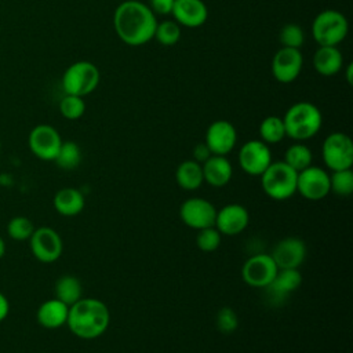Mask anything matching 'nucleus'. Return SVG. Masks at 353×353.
Returning a JSON list of instances; mask_svg holds the SVG:
<instances>
[{"label":"nucleus","mask_w":353,"mask_h":353,"mask_svg":"<svg viewBox=\"0 0 353 353\" xmlns=\"http://www.w3.org/2000/svg\"><path fill=\"white\" fill-rule=\"evenodd\" d=\"M113 26L117 37L131 47H139L154 37L156 14L149 6L138 0L120 3L113 14Z\"/></svg>","instance_id":"obj_1"},{"label":"nucleus","mask_w":353,"mask_h":353,"mask_svg":"<svg viewBox=\"0 0 353 353\" xmlns=\"http://www.w3.org/2000/svg\"><path fill=\"white\" fill-rule=\"evenodd\" d=\"M110 323L108 306L97 298H80L69 306L66 325L80 339H97Z\"/></svg>","instance_id":"obj_2"},{"label":"nucleus","mask_w":353,"mask_h":353,"mask_svg":"<svg viewBox=\"0 0 353 353\" xmlns=\"http://www.w3.org/2000/svg\"><path fill=\"white\" fill-rule=\"evenodd\" d=\"M281 119L285 128V137L296 142L313 138L323 125V114L320 109L307 101L291 105Z\"/></svg>","instance_id":"obj_3"},{"label":"nucleus","mask_w":353,"mask_h":353,"mask_svg":"<svg viewBox=\"0 0 353 353\" xmlns=\"http://www.w3.org/2000/svg\"><path fill=\"white\" fill-rule=\"evenodd\" d=\"M259 178L262 190L273 200L283 201L296 193L298 172L287 165L283 160L272 161Z\"/></svg>","instance_id":"obj_4"},{"label":"nucleus","mask_w":353,"mask_h":353,"mask_svg":"<svg viewBox=\"0 0 353 353\" xmlns=\"http://www.w3.org/2000/svg\"><path fill=\"white\" fill-rule=\"evenodd\" d=\"M349 32L346 17L336 10H324L312 22V36L319 46H338Z\"/></svg>","instance_id":"obj_5"},{"label":"nucleus","mask_w":353,"mask_h":353,"mask_svg":"<svg viewBox=\"0 0 353 353\" xmlns=\"http://www.w3.org/2000/svg\"><path fill=\"white\" fill-rule=\"evenodd\" d=\"M101 81L99 69L90 61H77L68 66L62 76L65 94L85 97L97 90Z\"/></svg>","instance_id":"obj_6"},{"label":"nucleus","mask_w":353,"mask_h":353,"mask_svg":"<svg viewBox=\"0 0 353 353\" xmlns=\"http://www.w3.org/2000/svg\"><path fill=\"white\" fill-rule=\"evenodd\" d=\"M324 164L331 171L352 168L353 165V142L343 132H331L325 137L321 148Z\"/></svg>","instance_id":"obj_7"},{"label":"nucleus","mask_w":353,"mask_h":353,"mask_svg":"<svg viewBox=\"0 0 353 353\" xmlns=\"http://www.w3.org/2000/svg\"><path fill=\"white\" fill-rule=\"evenodd\" d=\"M33 256L43 263H52L59 259L63 251V243L59 233L50 226L36 228L29 239Z\"/></svg>","instance_id":"obj_8"},{"label":"nucleus","mask_w":353,"mask_h":353,"mask_svg":"<svg viewBox=\"0 0 353 353\" xmlns=\"http://www.w3.org/2000/svg\"><path fill=\"white\" fill-rule=\"evenodd\" d=\"M279 268L270 254L251 255L241 268V277L245 284L254 288H266L274 279Z\"/></svg>","instance_id":"obj_9"},{"label":"nucleus","mask_w":353,"mask_h":353,"mask_svg":"<svg viewBox=\"0 0 353 353\" xmlns=\"http://www.w3.org/2000/svg\"><path fill=\"white\" fill-rule=\"evenodd\" d=\"M237 160L240 168L245 174L251 176H261L272 163V152L269 145L261 139H251L243 143L239 150Z\"/></svg>","instance_id":"obj_10"},{"label":"nucleus","mask_w":353,"mask_h":353,"mask_svg":"<svg viewBox=\"0 0 353 353\" xmlns=\"http://www.w3.org/2000/svg\"><path fill=\"white\" fill-rule=\"evenodd\" d=\"M331 192L330 174L317 165H309L298 172L296 193L302 197L317 201Z\"/></svg>","instance_id":"obj_11"},{"label":"nucleus","mask_w":353,"mask_h":353,"mask_svg":"<svg viewBox=\"0 0 353 353\" xmlns=\"http://www.w3.org/2000/svg\"><path fill=\"white\" fill-rule=\"evenodd\" d=\"M215 215L214 204L203 197H189L179 207L181 221L194 230L214 226Z\"/></svg>","instance_id":"obj_12"},{"label":"nucleus","mask_w":353,"mask_h":353,"mask_svg":"<svg viewBox=\"0 0 353 353\" xmlns=\"http://www.w3.org/2000/svg\"><path fill=\"white\" fill-rule=\"evenodd\" d=\"M28 145L30 152L37 159L44 161H54L62 145V138L52 125L39 124L29 132Z\"/></svg>","instance_id":"obj_13"},{"label":"nucleus","mask_w":353,"mask_h":353,"mask_svg":"<svg viewBox=\"0 0 353 353\" xmlns=\"http://www.w3.org/2000/svg\"><path fill=\"white\" fill-rule=\"evenodd\" d=\"M303 66V55L299 48L281 47L272 58V74L274 80L283 84L295 81Z\"/></svg>","instance_id":"obj_14"},{"label":"nucleus","mask_w":353,"mask_h":353,"mask_svg":"<svg viewBox=\"0 0 353 353\" xmlns=\"http://www.w3.org/2000/svg\"><path fill=\"white\" fill-rule=\"evenodd\" d=\"M237 142V131L228 120H215L205 131L204 143L212 154L226 156L233 150Z\"/></svg>","instance_id":"obj_15"},{"label":"nucleus","mask_w":353,"mask_h":353,"mask_svg":"<svg viewBox=\"0 0 353 353\" xmlns=\"http://www.w3.org/2000/svg\"><path fill=\"white\" fill-rule=\"evenodd\" d=\"M270 256L279 269H298L306 258V244L299 237H285L273 247Z\"/></svg>","instance_id":"obj_16"},{"label":"nucleus","mask_w":353,"mask_h":353,"mask_svg":"<svg viewBox=\"0 0 353 353\" xmlns=\"http://www.w3.org/2000/svg\"><path fill=\"white\" fill-rule=\"evenodd\" d=\"M250 222V214L247 208L241 204L232 203L223 205L216 211L214 226L219 230L221 234L234 236L241 233Z\"/></svg>","instance_id":"obj_17"},{"label":"nucleus","mask_w":353,"mask_h":353,"mask_svg":"<svg viewBox=\"0 0 353 353\" xmlns=\"http://www.w3.org/2000/svg\"><path fill=\"white\" fill-rule=\"evenodd\" d=\"M171 15L179 26L199 28L208 18V8L203 0H175Z\"/></svg>","instance_id":"obj_18"},{"label":"nucleus","mask_w":353,"mask_h":353,"mask_svg":"<svg viewBox=\"0 0 353 353\" xmlns=\"http://www.w3.org/2000/svg\"><path fill=\"white\" fill-rule=\"evenodd\" d=\"M302 283V274L298 269H279L273 281L265 288L272 303H279L295 291Z\"/></svg>","instance_id":"obj_19"},{"label":"nucleus","mask_w":353,"mask_h":353,"mask_svg":"<svg viewBox=\"0 0 353 353\" xmlns=\"http://www.w3.org/2000/svg\"><path fill=\"white\" fill-rule=\"evenodd\" d=\"M203 178L210 186L222 188L228 185L233 175L232 163L226 159V156L211 154L203 164Z\"/></svg>","instance_id":"obj_20"},{"label":"nucleus","mask_w":353,"mask_h":353,"mask_svg":"<svg viewBox=\"0 0 353 353\" xmlns=\"http://www.w3.org/2000/svg\"><path fill=\"white\" fill-rule=\"evenodd\" d=\"M69 306L57 299L55 296L44 301L36 313L37 323L47 330H55L66 324Z\"/></svg>","instance_id":"obj_21"},{"label":"nucleus","mask_w":353,"mask_h":353,"mask_svg":"<svg viewBox=\"0 0 353 353\" xmlns=\"http://www.w3.org/2000/svg\"><path fill=\"white\" fill-rule=\"evenodd\" d=\"M313 66L321 76L331 77L343 68V57L338 46H319L313 55Z\"/></svg>","instance_id":"obj_22"},{"label":"nucleus","mask_w":353,"mask_h":353,"mask_svg":"<svg viewBox=\"0 0 353 353\" xmlns=\"http://www.w3.org/2000/svg\"><path fill=\"white\" fill-rule=\"evenodd\" d=\"M52 203L58 214L63 216H76L83 211L85 200L79 189L63 188L55 193Z\"/></svg>","instance_id":"obj_23"},{"label":"nucleus","mask_w":353,"mask_h":353,"mask_svg":"<svg viewBox=\"0 0 353 353\" xmlns=\"http://www.w3.org/2000/svg\"><path fill=\"white\" fill-rule=\"evenodd\" d=\"M175 179L176 183L185 189V190H196L199 189L203 182V168L201 164L192 160H185L182 161L175 171Z\"/></svg>","instance_id":"obj_24"},{"label":"nucleus","mask_w":353,"mask_h":353,"mask_svg":"<svg viewBox=\"0 0 353 353\" xmlns=\"http://www.w3.org/2000/svg\"><path fill=\"white\" fill-rule=\"evenodd\" d=\"M81 292L80 280L72 274H63L55 283V298L68 306L77 302L81 298Z\"/></svg>","instance_id":"obj_25"},{"label":"nucleus","mask_w":353,"mask_h":353,"mask_svg":"<svg viewBox=\"0 0 353 353\" xmlns=\"http://www.w3.org/2000/svg\"><path fill=\"white\" fill-rule=\"evenodd\" d=\"M283 161L287 165H290L294 171L299 172V171L305 170L306 167L312 165L313 153L309 146H306L302 142H296V143H292L291 146H288V149L284 153Z\"/></svg>","instance_id":"obj_26"},{"label":"nucleus","mask_w":353,"mask_h":353,"mask_svg":"<svg viewBox=\"0 0 353 353\" xmlns=\"http://www.w3.org/2000/svg\"><path fill=\"white\" fill-rule=\"evenodd\" d=\"M259 138L266 145L279 143L285 138V128L281 117L268 116L259 124Z\"/></svg>","instance_id":"obj_27"},{"label":"nucleus","mask_w":353,"mask_h":353,"mask_svg":"<svg viewBox=\"0 0 353 353\" xmlns=\"http://www.w3.org/2000/svg\"><path fill=\"white\" fill-rule=\"evenodd\" d=\"M57 165L62 170H73L81 161L80 146L73 141H62V145L54 159Z\"/></svg>","instance_id":"obj_28"},{"label":"nucleus","mask_w":353,"mask_h":353,"mask_svg":"<svg viewBox=\"0 0 353 353\" xmlns=\"http://www.w3.org/2000/svg\"><path fill=\"white\" fill-rule=\"evenodd\" d=\"M33 222L22 215H17L8 221L7 234L15 241H26L34 232Z\"/></svg>","instance_id":"obj_29"},{"label":"nucleus","mask_w":353,"mask_h":353,"mask_svg":"<svg viewBox=\"0 0 353 353\" xmlns=\"http://www.w3.org/2000/svg\"><path fill=\"white\" fill-rule=\"evenodd\" d=\"M330 188L336 196H350L353 192V171L352 168L332 171L330 175Z\"/></svg>","instance_id":"obj_30"},{"label":"nucleus","mask_w":353,"mask_h":353,"mask_svg":"<svg viewBox=\"0 0 353 353\" xmlns=\"http://www.w3.org/2000/svg\"><path fill=\"white\" fill-rule=\"evenodd\" d=\"M161 46H174L181 39V26L175 21H161L157 22L154 37Z\"/></svg>","instance_id":"obj_31"},{"label":"nucleus","mask_w":353,"mask_h":353,"mask_svg":"<svg viewBox=\"0 0 353 353\" xmlns=\"http://www.w3.org/2000/svg\"><path fill=\"white\" fill-rule=\"evenodd\" d=\"M59 112L68 120H77L85 112V102L83 97L65 94L59 101Z\"/></svg>","instance_id":"obj_32"},{"label":"nucleus","mask_w":353,"mask_h":353,"mask_svg":"<svg viewBox=\"0 0 353 353\" xmlns=\"http://www.w3.org/2000/svg\"><path fill=\"white\" fill-rule=\"evenodd\" d=\"M279 40L281 43V47H290V48H299L305 43V33L303 29L296 23H285L279 33Z\"/></svg>","instance_id":"obj_33"},{"label":"nucleus","mask_w":353,"mask_h":353,"mask_svg":"<svg viewBox=\"0 0 353 353\" xmlns=\"http://www.w3.org/2000/svg\"><path fill=\"white\" fill-rule=\"evenodd\" d=\"M221 237H222V234L219 233V230L215 226L204 228V229L197 230L196 244L201 251L212 252V251L218 250V247L221 245Z\"/></svg>","instance_id":"obj_34"},{"label":"nucleus","mask_w":353,"mask_h":353,"mask_svg":"<svg viewBox=\"0 0 353 353\" xmlns=\"http://www.w3.org/2000/svg\"><path fill=\"white\" fill-rule=\"evenodd\" d=\"M216 328L223 334H230L239 327V317L232 307H222L215 317Z\"/></svg>","instance_id":"obj_35"},{"label":"nucleus","mask_w":353,"mask_h":353,"mask_svg":"<svg viewBox=\"0 0 353 353\" xmlns=\"http://www.w3.org/2000/svg\"><path fill=\"white\" fill-rule=\"evenodd\" d=\"M175 0H150V10L154 14L160 15H170L172 12Z\"/></svg>","instance_id":"obj_36"},{"label":"nucleus","mask_w":353,"mask_h":353,"mask_svg":"<svg viewBox=\"0 0 353 353\" xmlns=\"http://www.w3.org/2000/svg\"><path fill=\"white\" fill-rule=\"evenodd\" d=\"M211 154H212V153L210 152L208 146H207L204 142L197 143V145L194 146V149H193V160L197 161V163H200V164H203Z\"/></svg>","instance_id":"obj_37"},{"label":"nucleus","mask_w":353,"mask_h":353,"mask_svg":"<svg viewBox=\"0 0 353 353\" xmlns=\"http://www.w3.org/2000/svg\"><path fill=\"white\" fill-rule=\"evenodd\" d=\"M8 312H10V302L7 296L3 292H0V321H3L8 316Z\"/></svg>","instance_id":"obj_38"},{"label":"nucleus","mask_w":353,"mask_h":353,"mask_svg":"<svg viewBox=\"0 0 353 353\" xmlns=\"http://www.w3.org/2000/svg\"><path fill=\"white\" fill-rule=\"evenodd\" d=\"M352 68H353V65L352 63H349L347 66H346V80H347V83L349 84H352Z\"/></svg>","instance_id":"obj_39"},{"label":"nucleus","mask_w":353,"mask_h":353,"mask_svg":"<svg viewBox=\"0 0 353 353\" xmlns=\"http://www.w3.org/2000/svg\"><path fill=\"white\" fill-rule=\"evenodd\" d=\"M4 254H6V243H4L3 237L0 236V259L4 256Z\"/></svg>","instance_id":"obj_40"},{"label":"nucleus","mask_w":353,"mask_h":353,"mask_svg":"<svg viewBox=\"0 0 353 353\" xmlns=\"http://www.w3.org/2000/svg\"><path fill=\"white\" fill-rule=\"evenodd\" d=\"M0 148H1V143H0Z\"/></svg>","instance_id":"obj_41"}]
</instances>
